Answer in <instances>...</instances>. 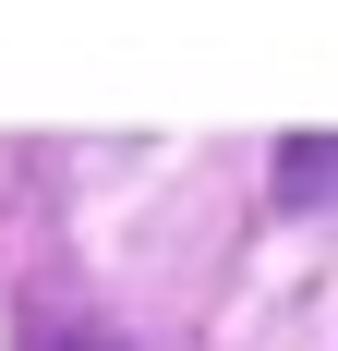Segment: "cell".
<instances>
[{
  "instance_id": "6da1fadb",
  "label": "cell",
  "mask_w": 338,
  "mask_h": 351,
  "mask_svg": "<svg viewBox=\"0 0 338 351\" xmlns=\"http://www.w3.org/2000/svg\"><path fill=\"white\" fill-rule=\"evenodd\" d=\"M278 206H338V134L278 145Z\"/></svg>"
},
{
  "instance_id": "7a4b0ae2",
  "label": "cell",
  "mask_w": 338,
  "mask_h": 351,
  "mask_svg": "<svg viewBox=\"0 0 338 351\" xmlns=\"http://www.w3.org/2000/svg\"><path fill=\"white\" fill-rule=\"evenodd\" d=\"M61 351H97V339H61Z\"/></svg>"
}]
</instances>
